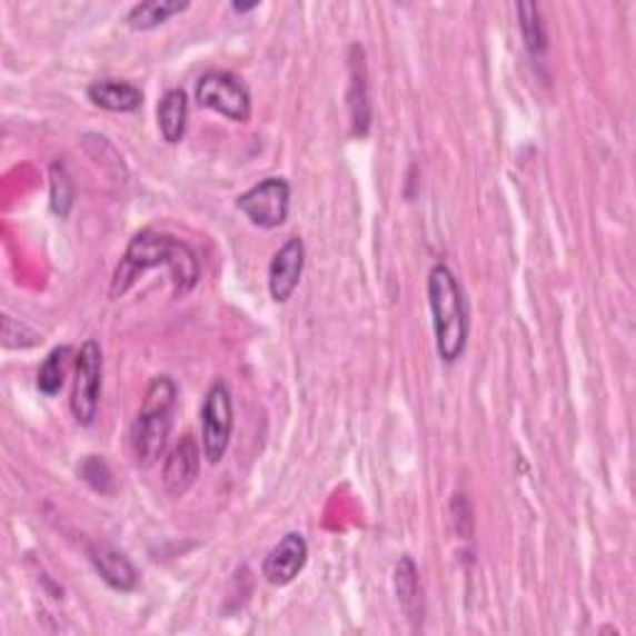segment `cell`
Segmentation results:
<instances>
[{
    "label": "cell",
    "instance_id": "cell-1",
    "mask_svg": "<svg viewBox=\"0 0 636 636\" xmlns=\"http://www.w3.org/2000/svg\"><path fill=\"white\" fill-rule=\"evenodd\" d=\"M157 267H165L169 271L175 296H185L192 291L201 277L199 257L189 244L172 235H162V231L145 229L127 244L125 257L120 259L118 269H115L110 286L112 299H120V296L132 289V284L140 279L145 271Z\"/></svg>",
    "mask_w": 636,
    "mask_h": 636
},
{
    "label": "cell",
    "instance_id": "cell-2",
    "mask_svg": "<svg viewBox=\"0 0 636 636\" xmlns=\"http://www.w3.org/2000/svg\"><path fill=\"white\" fill-rule=\"evenodd\" d=\"M428 304L438 356L445 364H455L468 346L470 311L458 277L445 264H436L428 274Z\"/></svg>",
    "mask_w": 636,
    "mask_h": 636
},
{
    "label": "cell",
    "instance_id": "cell-3",
    "mask_svg": "<svg viewBox=\"0 0 636 636\" xmlns=\"http://www.w3.org/2000/svg\"><path fill=\"white\" fill-rule=\"evenodd\" d=\"M177 410V384L169 376H157L147 386L142 408L130 428V450L140 468H150L165 453Z\"/></svg>",
    "mask_w": 636,
    "mask_h": 636
},
{
    "label": "cell",
    "instance_id": "cell-4",
    "mask_svg": "<svg viewBox=\"0 0 636 636\" xmlns=\"http://www.w3.org/2000/svg\"><path fill=\"white\" fill-rule=\"evenodd\" d=\"M201 448L211 465L221 463L235 430V406H231V390L225 380H215L201 403Z\"/></svg>",
    "mask_w": 636,
    "mask_h": 636
},
{
    "label": "cell",
    "instance_id": "cell-5",
    "mask_svg": "<svg viewBox=\"0 0 636 636\" xmlns=\"http://www.w3.org/2000/svg\"><path fill=\"white\" fill-rule=\"evenodd\" d=\"M237 209L254 227L277 229L289 219L291 187L284 177H267L237 197Z\"/></svg>",
    "mask_w": 636,
    "mask_h": 636
},
{
    "label": "cell",
    "instance_id": "cell-6",
    "mask_svg": "<svg viewBox=\"0 0 636 636\" xmlns=\"http://www.w3.org/2000/svg\"><path fill=\"white\" fill-rule=\"evenodd\" d=\"M102 394V348L98 341H85L76 356V384H72L70 410L80 426H92L98 418Z\"/></svg>",
    "mask_w": 636,
    "mask_h": 636
},
{
    "label": "cell",
    "instance_id": "cell-7",
    "mask_svg": "<svg viewBox=\"0 0 636 636\" xmlns=\"http://www.w3.org/2000/svg\"><path fill=\"white\" fill-rule=\"evenodd\" d=\"M197 102L201 108L225 115L231 122L251 118V95L237 76L227 70H209L197 82Z\"/></svg>",
    "mask_w": 636,
    "mask_h": 636
},
{
    "label": "cell",
    "instance_id": "cell-8",
    "mask_svg": "<svg viewBox=\"0 0 636 636\" xmlns=\"http://www.w3.org/2000/svg\"><path fill=\"white\" fill-rule=\"evenodd\" d=\"M306 264V247L301 237H291L281 244L269 264V294L277 304H286L299 289Z\"/></svg>",
    "mask_w": 636,
    "mask_h": 636
},
{
    "label": "cell",
    "instance_id": "cell-9",
    "mask_svg": "<svg viewBox=\"0 0 636 636\" xmlns=\"http://www.w3.org/2000/svg\"><path fill=\"white\" fill-rule=\"evenodd\" d=\"M306 559H309V545H306L304 535L289 533L286 537H281V543L271 549L267 559H264L261 572L269 585L286 587L301 575Z\"/></svg>",
    "mask_w": 636,
    "mask_h": 636
},
{
    "label": "cell",
    "instance_id": "cell-10",
    "mask_svg": "<svg viewBox=\"0 0 636 636\" xmlns=\"http://www.w3.org/2000/svg\"><path fill=\"white\" fill-rule=\"evenodd\" d=\"M199 468H201L199 445L192 436H185L175 445V450L169 453V458L165 463L162 485H165L167 495L182 497L192 490V485L199 477Z\"/></svg>",
    "mask_w": 636,
    "mask_h": 636
},
{
    "label": "cell",
    "instance_id": "cell-11",
    "mask_svg": "<svg viewBox=\"0 0 636 636\" xmlns=\"http://www.w3.org/2000/svg\"><path fill=\"white\" fill-rule=\"evenodd\" d=\"M90 562L98 569L105 585H110L118 592H132L140 585V572L132 565V559L120 549L110 545H92L90 547Z\"/></svg>",
    "mask_w": 636,
    "mask_h": 636
},
{
    "label": "cell",
    "instance_id": "cell-12",
    "mask_svg": "<svg viewBox=\"0 0 636 636\" xmlns=\"http://www.w3.org/2000/svg\"><path fill=\"white\" fill-rule=\"evenodd\" d=\"M88 98L108 112H135L142 105V90L127 80L102 78L88 85Z\"/></svg>",
    "mask_w": 636,
    "mask_h": 636
},
{
    "label": "cell",
    "instance_id": "cell-13",
    "mask_svg": "<svg viewBox=\"0 0 636 636\" xmlns=\"http://www.w3.org/2000/svg\"><path fill=\"white\" fill-rule=\"evenodd\" d=\"M351 88H348V108H351V125L356 137H366L370 127V100H368V80H366V58L364 48H351Z\"/></svg>",
    "mask_w": 636,
    "mask_h": 636
},
{
    "label": "cell",
    "instance_id": "cell-14",
    "mask_svg": "<svg viewBox=\"0 0 636 636\" xmlns=\"http://www.w3.org/2000/svg\"><path fill=\"white\" fill-rule=\"evenodd\" d=\"M189 120V100L185 90H167L165 98L157 105V125L165 142L177 145L187 132Z\"/></svg>",
    "mask_w": 636,
    "mask_h": 636
},
{
    "label": "cell",
    "instance_id": "cell-15",
    "mask_svg": "<svg viewBox=\"0 0 636 636\" xmlns=\"http://www.w3.org/2000/svg\"><path fill=\"white\" fill-rule=\"evenodd\" d=\"M396 595L403 612L413 624L423 622V592H420V575L413 557H400L396 565Z\"/></svg>",
    "mask_w": 636,
    "mask_h": 636
},
{
    "label": "cell",
    "instance_id": "cell-16",
    "mask_svg": "<svg viewBox=\"0 0 636 636\" xmlns=\"http://www.w3.org/2000/svg\"><path fill=\"white\" fill-rule=\"evenodd\" d=\"M189 3H179V0H147V3L132 6L125 23L132 30H152L157 26L167 23L169 18L185 13Z\"/></svg>",
    "mask_w": 636,
    "mask_h": 636
},
{
    "label": "cell",
    "instance_id": "cell-17",
    "mask_svg": "<svg viewBox=\"0 0 636 636\" xmlns=\"http://www.w3.org/2000/svg\"><path fill=\"white\" fill-rule=\"evenodd\" d=\"M70 356H72L70 346H58V348H52L46 360H42V366L38 370V390L42 396L56 398L60 394V388L62 384H66V376H68Z\"/></svg>",
    "mask_w": 636,
    "mask_h": 636
},
{
    "label": "cell",
    "instance_id": "cell-18",
    "mask_svg": "<svg viewBox=\"0 0 636 636\" xmlns=\"http://www.w3.org/2000/svg\"><path fill=\"white\" fill-rule=\"evenodd\" d=\"M519 30H523V40L533 58H543L547 50V33L543 23V13H539L537 3H519L517 6Z\"/></svg>",
    "mask_w": 636,
    "mask_h": 636
},
{
    "label": "cell",
    "instance_id": "cell-19",
    "mask_svg": "<svg viewBox=\"0 0 636 636\" xmlns=\"http://www.w3.org/2000/svg\"><path fill=\"white\" fill-rule=\"evenodd\" d=\"M72 201H76V185H72L68 165L56 159L50 165V209L60 219H66L72 209Z\"/></svg>",
    "mask_w": 636,
    "mask_h": 636
},
{
    "label": "cell",
    "instance_id": "cell-20",
    "mask_svg": "<svg viewBox=\"0 0 636 636\" xmlns=\"http://www.w3.org/2000/svg\"><path fill=\"white\" fill-rule=\"evenodd\" d=\"M80 477L92 487L95 493H100V495H112L115 493L112 473L108 468V463H105L102 458H98V455H88V458L82 460Z\"/></svg>",
    "mask_w": 636,
    "mask_h": 636
},
{
    "label": "cell",
    "instance_id": "cell-21",
    "mask_svg": "<svg viewBox=\"0 0 636 636\" xmlns=\"http://www.w3.org/2000/svg\"><path fill=\"white\" fill-rule=\"evenodd\" d=\"M3 344L8 348H30L38 344V334L23 324H16L10 316H3Z\"/></svg>",
    "mask_w": 636,
    "mask_h": 636
},
{
    "label": "cell",
    "instance_id": "cell-22",
    "mask_svg": "<svg viewBox=\"0 0 636 636\" xmlns=\"http://www.w3.org/2000/svg\"><path fill=\"white\" fill-rule=\"evenodd\" d=\"M453 523H455V533L463 535L465 539L470 537L473 533V510L468 500H465V495H455L453 497Z\"/></svg>",
    "mask_w": 636,
    "mask_h": 636
},
{
    "label": "cell",
    "instance_id": "cell-23",
    "mask_svg": "<svg viewBox=\"0 0 636 636\" xmlns=\"http://www.w3.org/2000/svg\"><path fill=\"white\" fill-rule=\"evenodd\" d=\"M259 8V3H251V6H241V3H231V10H235V13H249V10H257Z\"/></svg>",
    "mask_w": 636,
    "mask_h": 636
}]
</instances>
